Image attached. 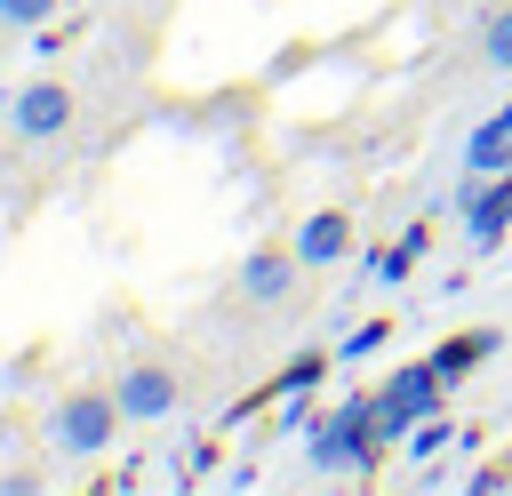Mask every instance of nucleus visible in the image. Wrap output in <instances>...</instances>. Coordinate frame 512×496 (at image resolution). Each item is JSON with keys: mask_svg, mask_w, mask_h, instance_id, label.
Segmentation results:
<instances>
[{"mask_svg": "<svg viewBox=\"0 0 512 496\" xmlns=\"http://www.w3.org/2000/svg\"><path fill=\"white\" fill-rule=\"evenodd\" d=\"M440 440H456V416H448V408H440V416H424V424L408 432V456H432Z\"/></svg>", "mask_w": 512, "mask_h": 496, "instance_id": "2eb2a0df", "label": "nucleus"}, {"mask_svg": "<svg viewBox=\"0 0 512 496\" xmlns=\"http://www.w3.org/2000/svg\"><path fill=\"white\" fill-rule=\"evenodd\" d=\"M480 64L512 80V8H488L480 16Z\"/></svg>", "mask_w": 512, "mask_h": 496, "instance_id": "9b49d317", "label": "nucleus"}, {"mask_svg": "<svg viewBox=\"0 0 512 496\" xmlns=\"http://www.w3.org/2000/svg\"><path fill=\"white\" fill-rule=\"evenodd\" d=\"M320 376H328V352H296V360H288V368L272 376V400H304V392H312Z\"/></svg>", "mask_w": 512, "mask_h": 496, "instance_id": "f8f14e48", "label": "nucleus"}, {"mask_svg": "<svg viewBox=\"0 0 512 496\" xmlns=\"http://www.w3.org/2000/svg\"><path fill=\"white\" fill-rule=\"evenodd\" d=\"M8 168H16V136H0V176H8Z\"/></svg>", "mask_w": 512, "mask_h": 496, "instance_id": "dca6fc26", "label": "nucleus"}, {"mask_svg": "<svg viewBox=\"0 0 512 496\" xmlns=\"http://www.w3.org/2000/svg\"><path fill=\"white\" fill-rule=\"evenodd\" d=\"M384 456L376 432V392H344L320 424H312V472H368Z\"/></svg>", "mask_w": 512, "mask_h": 496, "instance_id": "f03ea898", "label": "nucleus"}, {"mask_svg": "<svg viewBox=\"0 0 512 496\" xmlns=\"http://www.w3.org/2000/svg\"><path fill=\"white\" fill-rule=\"evenodd\" d=\"M72 120H80V88H72L64 72H32V80L8 96V136H16L24 152L64 144V136H72Z\"/></svg>", "mask_w": 512, "mask_h": 496, "instance_id": "7ed1b4c3", "label": "nucleus"}, {"mask_svg": "<svg viewBox=\"0 0 512 496\" xmlns=\"http://www.w3.org/2000/svg\"><path fill=\"white\" fill-rule=\"evenodd\" d=\"M64 16V0H0V32H48Z\"/></svg>", "mask_w": 512, "mask_h": 496, "instance_id": "ddd939ff", "label": "nucleus"}, {"mask_svg": "<svg viewBox=\"0 0 512 496\" xmlns=\"http://www.w3.org/2000/svg\"><path fill=\"white\" fill-rule=\"evenodd\" d=\"M496 344H504V336H496V328H472V336H448V344H440V352H432V368H440V376H448V384H464V376H472V368H480V360H488V352H496Z\"/></svg>", "mask_w": 512, "mask_h": 496, "instance_id": "1a4fd4ad", "label": "nucleus"}, {"mask_svg": "<svg viewBox=\"0 0 512 496\" xmlns=\"http://www.w3.org/2000/svg\"><path fill=\"white\" fill-rule=\"evenodd\" d=\"M112 392H120V408H128V424H168L176 408H184V376L168 368V360H128L120 376H112Z\"/></svg>", "mask_w": 512, "mask_h": 496, "instance_id": "20e7f679", "label": "nucleus"}, {"mask_svg": "<svg viewBox=\"0 0 512 496\" xmlns=\"http://www.w3.org/2000/svg\"><path fill=\"white\" fill-rule=\"evenodd\" d=\"M416 256H424V248H416V240L400 232L392 248H376V256H368V280H376V288H408V272H416Z\"/></svg>", "mask_w": 512, "mask_h": 496, "instance_id": "9d476101", "label": "nucleus"}, {"mask_svg": "<svg viewBox=\"0 0 512 496\" xmlns=\"http://www.w3.org/2000/svg\"><path fill=\"white\" fill-rule=\"evenodd\" d=\"M376 344H392V320H360V328H352V336L336 344V360H368Z\"/></svg>", "mask_w": 512, "mask_h": 496, "instance_id": "4468645a", "label": "nucleus"}, {"mask_svg": "<svg viewBox=\"0 0 512 496\" xmlns=\"http://www.w3.org/2000/svg\"><path fill=\"white\" fill-rule=\"evenodd\" d=\"M288 248L304 256V272H328V264H344V256H352V208H312V216H296Z\"/></svg>", "mask_w": 512, "mask_h": 496, "instance_id": "423d86ee", "label": "nucleus"}, {"mask_svg": "<svg viewBox=\"0 0 512 496\" xmlns=\"http://www.w3.org/2000/svg\"><path fill=\"white\" fill-rule=\"evenodd\" d=\"M456 224H464V248H496L512 232V168L504 176H464L456 184Z\"/></svg>", "mask_w": 512, "mask_h": 496, "instance_id": "39448f33", "label": "nucleus"}, {"mask_svg": "<svg viewBox=\"0 0 512 496\" xmlns=\"http://www.w3.org/2000/svg\"><path fill=\"white\" fill-rule=\"evenodd\" d=\"M296 280H304V256H296V248H256V256H240V296H248L256 312L288 304Z\"/></svg>", "mask_w": 512, "mask_h": 496, "instance_id": "0eeeda50", "label": "nucleus"}, {"mask_svg": "<svg viewBox=\"0 0 512 496\" xmlns=\"http://www.w3.org/2000/svg\"><path fill=\"white\" fill-rule=\"evenodd\" d=\"M120 424H128V408H120V392H112V384H72V392H56V400H48L40 440H48L56 456L88 464V456H112Z\"/></svg>", "mask_w": 512, "mask_h": 496, "instance_id": "f257e3e1", "label": "nucleus"}, {"mask_svg": "<svg viewBox=\"0 0 512 496\" xmlns=\"http://www.w3.org/2000/svg\"><path fill=\"white\" fill-rule=\"evenodd\" d=\"M464 176H504L512 168V104H496L472 136H464V160H456Z\"/></svg>", "mask_w": 512, "mask_h": 496, "instance_id": "6e6552de", "label": "nucleus"}]
</instances>
